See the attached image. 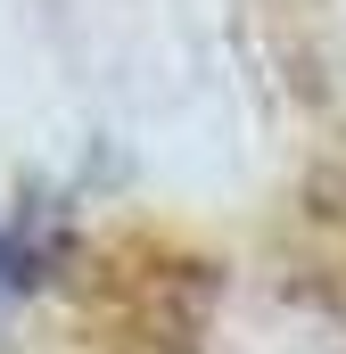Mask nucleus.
I'll use <instances>...</instances> for the list:
<instances>
[{"mask_svg":"<svg viewBox=\"0 0 346 354\" xmlns=\"http://www.w3.org/2000/svg\"><path fill=\"white\" fill-rule=\"evenodd\" d=\"M25 272H33V248H25L17 231H0V305H8L17 288H25Z\"/></svg>","mask_w":346,"mask_h":354,"instance_id":"obj_1","label":"nucleus"}]
</instances>
